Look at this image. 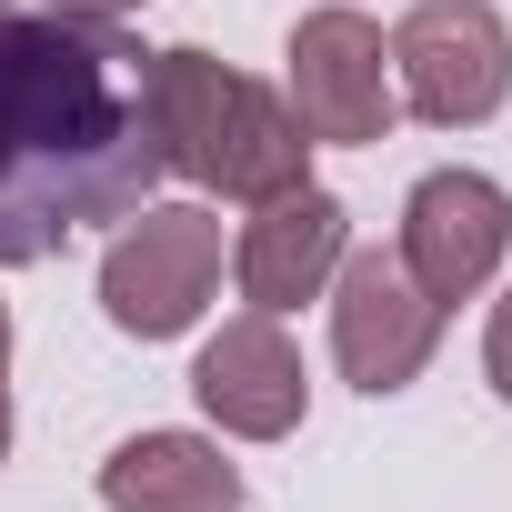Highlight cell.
Here are the masks:
<instances>
[{
	"mask_svg": "<svg viewBox=\"0 0 512 512\" xmlns=\"http://www.w3.org/2000/svg\"><path fill=\"white\" fill-rule=\"evenodd\" d=\"M11 442H21V402H11V382H0V462H11Z\"/></svg>",
	"mask_w": 512,
	"mask_h": 512,
	"instance_id": "cell-12",
	"label": "cell"
},
{
	"mask_svg": "<svg viewBox=\"0 0 512 512\" xmlns=\"http://www.w3.org/2000/svg\"><path fill=\"white\" fill-rule=\"evenodd\" d=\"M191 402L221 442H292L312 412V362L272 312H231L191 352Z\"/></svg>",
	"mask_w": 512,
	"mask_h": 512,
	"instance_id": "cell-8",
	"label": "cell"
},
{
	"mask_svg": "<svg viewBox=\"0 0 512 512\" xmlns=\"http://www.w3.org/2000/svg\"><path fill=\"white\" fill-rule=\"evenodd\" d=\"M342 251H352V201L322 191V181H302L282 201H251V221L231 231V292H241V312L292 322L302 302L332 292Z\"/></svg>",
	"mask_w": 512,
	"mask_h": 512,
	"instance_id": "cell-9",
	"label": "cell"
},
{
	"mask_svg": "<svg viewBox=\"0 0 512 512\" xmlns=\"http://www.w3.org/2000/svg\"><path fill=\"white\" fill-rule=\"evenodd\" d=\"M332 362H342V382L362 392V402H392V392H412L422 372H432V352H442V302L402 272V251H342V272H332Z\"/></svg>",
	"mask_w": 512,
	"mask_h": 512,
	"instance_id": "cell-6",
	"label": "cell"
},
{
	"mask_svg": "<svg viewBox=\"0 0 512 512\" xmlns=\"http://www.w3.org/2000/svg\"><path fill=\"white\" fill-rule=\"evenodd\" d=\"M101 512H241V462L221 432H131L101 452Z\"/></svg>",
	"mask_w": 512,
	"mask_h": 512,
	"instance_id": "cell-10",
	"label": "cell"
},
{
	"mask_svg": "<svg viewBox=\"0 0 512 512\" xmlns=\"http://www.w3.org/2000/svg\"><path fill=\"white\" fill-rule=\"evenodd\" d=\"M282 101H292V121L312 131V151L392 141L402 91H392V41H382V21L352 11V0L302 11L292 41H282Z\"/></svg>",
	"mask_w": 512,
	"mask_h": 512,
	"instance_id": "cell-5",
	"label": "cell"
},
{
	"mask_svg": "<svg viewBox=\"0 0 512 512\" xmlns=\"http://www.w3.org/2000/svg\"><path fill=\"white\" fill-rule=\"evenodd\" d=\"M392 251H402V272H412L442 312H462V302H482V292L502 282V262H512V191H502L492 171H472V161H442V171H422V181L402 191Z\"/></svg>",
	"mask_w": 512,
	"mask_h": 512,
	"instance_id": "cell-7",
	"label": "cell"
},
{
	"mask_svg": "<svg viewBox=\"0 0 512 512\" xmlns=\"http://www.w3.org/2000/svg\"><path fill=\"white\" fill-rule=\"evenodd\" d=\"M221 272H231V251H221V221L201 201H141L131 221H111L101 312L121 342H181L221 302Z\"/></svg>",
	"mask_w": 512,
	"mask_h": 512,
	"instance_id": "cell-3",
	"label": "cell"
},
{
	"mask_svg": "<svg viewBox=\"0 0 512 512\" xmlns=\"http://www.w3.org/2000/svg\"><path fill=\"white\" fill-rule=\"evenodd\" d=\"M161 191L151 51L111 11H0V272L51 262Z\"/></svg>",
	"mask_w": 512,
	"mask_h": 512,
	"instance_id": "cell-1",
	"label": "cell"
},
{
	"mask_svg": "<svg viewBox=\"0 0 512 512\" xmlns=\"http://www.w3.org/2000/svg\"><path fill=\"white\" fill-rule=\"evenodd\" d=\"M11 352H21V332H11V302H0V382H11Z\"/></svg>",
	"mask_w": 512,
	"mask_h": 512,
	"instance_id": "cell-13",
	"label": "cell"
},
{
	"mask_svg": "<svg viewBox=\"0 0 512 512\" xmlns=\"http://www.w3.org/2000/svg\"><path fill=\"white\" fill-rule=\"evenodd\" d=\"M61 11H111L121 21V11H141V0H61Z\"/></svg>",
	"mask_w": 512,
	"mask_h": 512,
	"instance_id": "cell-14",
	"label": "cell"
},
{
	"mask_svg": "<svg viewBox=\"0 0 512 512\" xmlns=\"http://www.w3.org/2000/svg\"><path fill=\"white\" fill-rule=\"evenodd\" d=\"M382 41H392L402 121L422 131H482L512 101V21L492 0H412Z\"/></svg>",
	"mask_w": 512,
	"mask_h": 512,
	"instance_id": "cell-4",
	"label": "cell"
},
{
	"mask_svg": "<svg viewBox=\"0 0 512 512\" xmlns=\"http://www.w3.org/2000/svg\"><path fill=\"white\" fill-rule=\"evenodd\" d=\"M151 131H161V171L211 191V201H282L312 181V131L292 121V101L272 81H251L241 61L171 41L151 51Z\"/></svg>",
	"mask_w": 512,
	"mask_h": 512,
	"instance_id": "cell-2",
	"label": "cell"
},
{
	"mask_svg": "<svg viewBox=\"0 0 512 512\" xmlns=\"http://www.w3.org/2000/svg\"><path fill=\"white\" fill-rule=\"evenodd\" d=\"M482 382H492V402L512 412V292H502L492 322H482Z\"/></svg>",
	"mask_w": 512,
	"mask_h": 512,
	"instance_id": "cell-11",
	"label": "cell"
}]
</instances>
